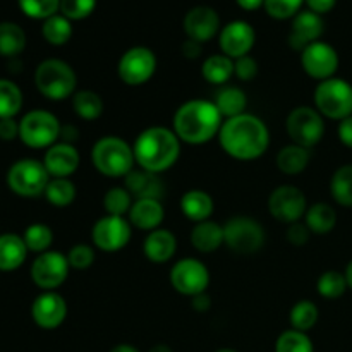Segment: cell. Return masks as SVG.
I'll return each instance as SVG.
<instances>
[{"instance_id":"6da1fadb","label":"cell","mask_w":352,"mask_h":352,"mask_svg":"<svg viewBox=\"0 0 352 352\" xmlns=\"http://www.w3.org/2000/svg\"><path fill=\"white\" fill-rule=\"evenodd\" d=\"M219 141L229 157L241 162H251L267 153L270 146V133L260 117L246 112L223 120Z\"/></svg>"},{"instance_id":"f6af8a7d","label":"cell","mask_w":352,"mask_h":352,"mask_svg":"<svg viewBox=\"0 0 352 352\" xmlns=\"http://www.w3.org/2000/svg\"><path fill=\"white\" fill-rule=\"evenodd\" d=\"M96 9V0H60V14L69 21H82Z\"/></svg>"},{"instance_id":"681fc988","label":"cell","mask_w":352,"mask_h":352,"mask_svg":"<svg viewBox=\"0 0 352 352\" xmlns=\"http://www.w3.org/2000/svg\"><path fill=\"white\" fill-rule=\"evenodd\" d=\"M0 138L6 141L19 138V122L14 119H0Z\"/></svg>"},{"instance_id":"7402d4cb","label":"cell","mask_w":352,"mask_h":352,"mask_svg":"<svg viewBox=\"0 0 352 352\" xmlns=\"http://www.w3.org/2000/svg\"><path fill=\"white\" fill-rule=\"evenodd\" d=\"M124 188L133 195L136 199H160L165 195V184L158 174H151V172L138 168V170H131L129 174L124 177Z\"/></svg>"},{"instance_id":"680465c9","label":"cell","mask_w":352,"mask_h":352,"mask_svg":"<svg viewBox=\"0 0 352 352\" xmlns=\"http://www.w3.org/2000/svg\"><path fill=\"white\" fill-rule=\"evenodd\" d=\"M344 275H346L347 287L352 289V260L349 261V265H347V268H346V272H344Z\"/></svg>"},{"instance_id":"f1b7e54d","label":"cell","mask_w":352,"mask_h":352,"mask_svg":"<svg viewBox=\"0 0 352 352\" xmlns=\"http://www.w3.org/2000/svg\"><path fill=\"white\" fill-rule=\"evenodd\" d=\"M311 160V153L308 148L299 146V144H287L277 153V167L278 170L287 175H298L306 170Z\"/></svg>"},{"instance_id":"3957f363","label":"cell","mask_w":352,"mask_h":352,"mask_svg":"<svg viewBox=\"0 0 352 352\" xmlns=\"http://www.w3.org/2000/svg\"><path fill=\"white\" fill-rule=\"evenodd\" d=\"M133 150L140 168L160 175L174 167L181 157V140L172 129L153 126L136 138Z\"/></svg>"},{"instance_id":"9a60e30c","label":"cell","mask_w":352,"mask_h":352,"mask_svg":"<svg viewBox=\"0 0 352 352\" xmlns=\"http://www.w3.org/2000/svg\"><path fill=\"white\" fill-rule=\"evenodd\" d=\"M133 226L124 217L105 215L93 226L91 241L95 248L105 253H117L129 244Z\"/></svg>"},{"instance_id":"60d3db41","label":"cell","mask_w":352,"mask_h":352,"mask_svg":"<svg viewBox=\"0 0 352 352\" xmlns=\"http://www.w3.org/2000/svg\"><path fill=\"white\" fill-rule=\"evenodd\" d=\"M275 352H315L308 333L299 330H285L275 342Z\"/></svg>"},{"instance_id":"74e56055","label":"cell","mask_w":352,"mask_h":352,"mask_svg":"<svg viewBox=\"0 0 352 352\" xmlns=\"http://www.w3.org/2000/svg\"><path fill=\"white\" fill-rule=\"evenodd\" d=\"M289 320H291V325L294 330H299V332H308L318 322V306L315 305L309 299H302V301H298L291 309V315H289Z\"/></svg>"},{"instance_id":"d6986e66","label":"cell","mask_w":352,"mask_h":352,"mask_svg":"<svg viewBox=\"0 0 352 352\" xmlns=\"http://www.w3.org/2000/svg\"><path fill=\"white\" fill-rule=\"evenodd\" d=\"M220 16L213 7L196 6L184 16V31L189 40L206 43L220 33Z\"/></svg>"},{"instance_id":"6f0895ef","label":"cell","mask_w":352,"mask_h":352,"mask_svg":"<svg viewBox=\"0 0 352 352\" xmlns=\"http://www.w3.org/2000/svg\"><path fill=\"white\" fill-rule=\"evenodd\" d=\"M110 352H140V351H138L134 346H131V344H119V346H116L113 349H110Z\"/></svg>"},{"instance_id":"2e32d148","label":"cell","mask_w":352,"mask_h":352,"mask_svg":"<svg viewBox=\"0 0 352 352\" xmlns=\"http://www.w3.org/2000/svg\"><path fill=\"white\" fill-rule=\"evenodd\" d=\"M301 65L309 78L325 81L333 78L339 69V54L332 45L325 41H315L301 52Z\"/></svg>"},{"instance_id":"7a4b0ae2","label":"cell","mask_w":352,"mask_h":352,"mask_svg":"<svg viewBox=\"0 0 352 352\" xmlns=\"http://www.w3.org/2000/svg\"><path fill=\"white\" fill-rule=\"evenodd\" d=\"M223 117L210 100H189L182 103L172 119V131L188 144H203L219 136Z\"/></svg>"},{"instance_id":"7dc6e473","label":"cell","mask_w":352,"mask_h":352,"mask_svg":"<svg viewBox=\"0 0 352 352\" xmlns=\"http://www.w3.org/2000/svg\"><path fill=\"white\" fill-rule=\"evenodd\" d=\"M258 72H260V65H258L256 58L251 57V55H244V57L234 60V74L241 81H253Z\"/></svg>"},{"instance_id":"816d5d0a","label":"cell","mask_w":352,"mask_h":352,"mask_svg":"<svg viewBox=\"0 0 352 352\" xmlns=\"http://www.w3.org/2000/svg\"><path fill=\"white\" fill-rule=\"evenodd\" d=\"M337 133H339V140L342 141L347 148H352V116L340 120Z\"/></svg>"},{"instance_id":"ab89813d","label":"cell","mask_w":352,"mask_h":352,"mask_svg":"<svg viewBox=\"0 0 352 352\" xmlns=\"http://www.w3.org/2000/svg\"><path fill=\"white\" fill-rule=\"evenodd\" d=\"M133 203V195L126 188H120V186L109 189L103 196V208H105L107 215L124 217L126 213H129Z\"/></svg>"},{"instance_id":"7c38bea8","label":"cell","mask_w":352,"mask_h":352,"mask_svg":"<svg viewBox=\"0 0 352 352\" xmlns=\"http://www.w3.org/2000/svg\"><path fill=\"white\" fill-rule=\"evenodd\" d=\"M69 260L60 251H45L31 265V278L41 291H55L69 277Z\"/></svg>"},{"instance_id":"8d00e7d4","label":"cell","mask_w":352,"mask_h":352,"mask_svg":"<svg viewBox=\"0 0 352 352\" xmlns=\"http://www.w3.org/2000/svg\"><path fill=\"white\" fill-rule=\"evenodd\" d=\"M330 192L336 203L352 208V165H342L337 168L330 181Z\"/></svg>"},{"instance_id":"ba28073f","label":"cell","mask_w":352,"mask_h":352,"mask_svg":"<svg viewBox=\"0 0 352 352\" xmlns=\"http://www.w3.org/2000/svg\"><path fill=\"white\" fill-rule=\"evenodd\" d=\"M60 131L58 119L47 110H31L19 120V140L34 150L54 146L60 138Z\"/></svg>"},{"instance_id":"11a10c76","label":"cell","mask_w":352,"mask_h":352,"mask_svg":"<svg viewBox=\"0 0 352 352\" xmlns=\"http://www.w3.org/2000/svg\"><path fill=\"white\" fill-rule=\"evenodd\" d=\"M236 2L241 9L248 10V12H253V10H258L265 6V0H236Z\"/></svg>"},{"instance_id":"52a82bcc","label":"cell","mask_w":352,"mask_h":352,"mask_svg":"<svg viewBox=\"0 0 352 352\" xmlns=\"http://www.w3.org/2000/svg\"><path fill=\"white\" fill-rule=\"evenodd\" d=\"M50 174L43 162L34 158H23L10 165L7 172V186L10 191L23 198H36L43 195L50 182Z\"/></svg>"},{"instance_id":"ee69618b","label":"cell","mask_w":352,"mask_h":352,"mask_svg":"<svg viewBox=\"0 0 352 352\" xmlns=\"http://www.w3.org/2000/svg\"><path fill=\"white\" fill-rule=\"evenodd\" d=\"M305 0H265L263 9L270 17L277 21L294 19L299 12Z\"/></svg>"},{"instance_id":"5b68a950","label":"cell","mask_w":352,"mask_h":352,"mask_svg":"<svg viewBox=\"0 0 352 352\" xmlns=\"http://www.w3.org/2000/svg\"><path fill=\"white\" fill-rule=\"evenodd\" d=\"M34 85L45 98L60 102L76 93L78 76L65 60L47 58L40 62L34 71Z\"/></svg>"},{"instance_id":"5bb4252c","label":"cell","mask_w":352,"mask_h":352,"mask_svg":"<svg viewBox=\"0 0 352 352\" xmlns=\"http://www.w3.org/2000/svg\"><path fill=\"white\" fill-rule=\"evenodd\" d=\"M170 284L179 294L195 298L206 292L210 284V272L206 265L196 258H182L172 267Z\"/></svg>"},{"instance_id":"4316f807","label":"cell","mask_w":352,"mask_h":352,"mask_svg":"<svg viewBox=\"0 0 352 352\" xmlns=\"http://www.w3.org/2000/svg\"><path fill=\"white\" fill-rule=\"evenodd\" d=\"M191 244L199 253H213L222 244H226L223 243V226L213 220L195 223L191 230Z\"/></svg>"},{"instance_id":"8992f818","label":"cell","mask_w":352,"mask_h":352,"mask_svg":"<svg viewBox=\"0 0 352 352\" xmlns=\"http://www.w3.org/2000/svg\"><path fill=\"white\" fill-rule=\"evenodd\" d=\"M315 107L332 120L347 119L352 116V85L340 78L320 81L315 89Z\"/></svg>"},{"instance_id":"30bf717a","label":"cell","mask_w":352,"mask_h":352,"mask_svg":"<svg viewBox=\"0 0 352 352\" xmlns=\"http://www.w3.org/2000/svg\"><path fill=\"white\" fill-rule=\"evenodd\" d=\"M223 243L237 254H253L265 244V230L251 217H234L223 226Z\"/></svg>"},{"instance_id":"db71d44e","label":"cell","mask_w":352,"mask_h":352,"mask_svg":"<svg viewBox=\"0 0 352 352\" xmlns=\"http://www.w3.org/2000/svg\"><path fill=\"white\" fill-rule=\"evenodd\" d=\"M191 305H192V308L196 309V311L203 313V311H206V309L210 308L212 301H210V296H206V292H203V294L195 296V298H192Z\"/></svg>"},{"instance_id":"83f0119b","label":"cell","mask_w":352,"mask_h":352,"mask_svg":"<svg viewBox=\"0 0 352 352\" xmlns=\"http://www.w3.org/2000/svg\"><path fill=\"white\" fill-rule=\"evenodd\" d=\"M213 103L219 109V112L222 113V117L232 119V117L246 113L248 98L246 93L241 88H237V86H222L217 91Z\"/></svg>"},{"instance_id":"f35d334b","label":"cell","mask_w":352,"mask_h":352,"mask_svg":"<svg viewBox=\"0 0 352 352\" xmlns=\"http://www.w3.org/2000/svg\"><path fill=\"white\" fill-rule=\"evenodd\" d=\"M23 239L26 243L28 251H33V253H45V251H50L52 243H54V232L45 223H31L30 227H26L23 234Z\"/></svg>"},{"instance_id":"44dd1931","label":"cell","mask_w":352,"mask_h":352,"mask_svg":"<svg viewBox=\"0 0 352 352\" xmlns=\"http://www.w3.org/2000/svg\"><path fill=\"white\" fill-rule=\"evenodd\" d=\"M79 162L81 160L74 144L64 141L48 148L43 157V165L50 177H69L78 170Z\"/></svg>"},{"instance_id":"ffe728a7","label":"cell","mask_w":352,"mask_h":352,"mask_svg":"<svg viewBox=\"0 0 352 352\" xmlns=\"http://www.w3.org/2000/svg\"><path fill=\"white\" fill-rule=\"evenodd\" d=\"M323 31H325V23L320 14L313 10H301L298 16L292 19L291 33H289V45L292 50L302 52L308 45L320 41Z\"/></svg>"},{"instance_id":"4dcf8cb0","label":"cell","mask_w":352,"mask_h":352,"mask_svg":"<svg viewBox=\"0 0 352 352\" xmlns=\"http://www.w3.org/2000/svg\"><path fill=\"white\" fill-rule=\"evenodd\" d=\"M203 78L217 86H223L234 76V60L223 54L210 55L201 65Z\"/></svg>"},{"instance_id":"bcb514c9","label":"cell","mask_w":352,"mask_h":352,"mask_svg":"<svg viewBox=\"0 0 352 352\" xmlns=\"http://www.w3.org/2000/svg\"><path fill=\"white\" fill-rule=\"evenodd\" d=\"M67 260L71 268L76 270H86L95 263V250L89 244H74L69 250Z\"/></svg>"},{"instance_id":"e575fe53","label":"cell","mask_w":352,"mask_h":352,"mask_svg":"<svg viewBox=\"0 0 352 352\" xmlns=\"http://www.w3.org/2000/svg\"><path fill=\"white\" fill-rule=\"evenodd\" d=\"M41 34L47 40V43L54 45V47H62L72 36V21L62 16L60 12L55 14V16L43 21V24H41Z\"/></svg>"},{"instance_id":"603a6c76","label":"cell","mask_w":352,"mask_h":352,"mask_svg":"<svg viewBox=\"0 0 352 352\" xmlns=\"http://www.w3.org/2000/svg\"><path fill=\"white\" fill-rule=\"evenodd\" d=\"M129 222L140 230H157L160 229V223L164 222L165 210L160 199H134L133 206L129 210Z\"/></svg>"},{"instance_id":"4fadbf2b","label":"cell","mask_w":352,"mask_h":352,"mask_svg":"<svg viewBox=\"0 0 352 352\" xmlns=\"http://www.w3.org/2000/svg\"><path fill=\"white\" fill-rule=\"evenodd\" d=\"M306 210H308V201H306L305 192L296 186H278L268 196V212L278 222L289 223V226L301 222L302 217L306 215Z\"/></svg>"},{"instance_id":"9f6ffc18","label":"cell","mask_w":352,"mask_h":352,"mask_svg":"<svg viewBox=\"0 0 352 352\" xmlns=\"http://www.w3.org/2000/svg\"><path fill=\"white\" fill-rule=\"evenodd\" d=\"M60 136L64 138V143H71L72 144V141H74L76 136H78V129H76V127H72V126L62 127Z\"/></svg>"},{"instance_id":"f907efd6","label":"cell","mask_w":352,"mask_h":352,"mask_svg":"<svg viewBox=\"0 0 352 352\" xmlns=\"http://www.w3.org/2000/svg\"><path fill=\"white\" fill-rule=\"evenodd\" d=\"M305 3L308 6L309 10L323 16V14L330 12L336 7L337 0H305Z\"/></svg>"},{"instance_id":"b9f144b4","label":"cell","mask_w":352,"mask_h":352,"mask_svg":"<svg viewBox=\"0 0 352 352\" xmlns=\"http://www.w3.org/2000/svg\"><path fill=\"white\" fill-rule=\"evenodd\" d=\"M316 289H318V294L322 298L339 299L347 289L346 275L337 270L325 272V274L320 275L318 282H316Z\"/></svg>"},{"instance_id":"d4e9b609","label":"cell","mask_w":352,"mask_h":352,"mask_svg":"<svg viewBox=\"0 0 352 352\" xmlns=\"http://www.w3.org/2000/svg\"><path fill=\"white\" fill-rule=\"evenodd\" d=\"M213 198L203 189H191L181 198V210L184 217L191 222L199 223L210 220L213 213Z\"/></svg>"},{"instance_id":"e0dca14e","label":"cell","mask_w":352,"mask_h":352,"mask_svg":"<svg viewBox=\"0 0 352 352\" xmlns=\"http://www.w3.org/2000/svg\"><path fill=\"white\" fill-rule=\"evenodd\" d=\"M254 41H256L254 28L250 23L241 19L230 21L219 33L220 50L232 60L244 57V55H250V52L254 47Z\"/></svg>"},{"instance_id":"9c48e42d","label":"cell","mask_w":352,"mask_h":352,"mask_svg":"<svg viewBox=\"0 0 352 352\" xmlns=\"http://www.w3.org/2000/svg\"><path fill=\"white\" fill-rule=\"evenodd\" d=\"M285 131L292 143L309 150L322 141L325 134V120L322 113L313 107H296L285 120Z\"/></svg>"},{"instance_id":"d590c367","label":"cell","mask_w":352,"mask_h":352,"mask_svg":"<svg viewBox=\"0 0 352 352\" xmlns=\"http://www.w3.org/2000/svg\"><path fill=\"white\" fill-rule=\"evenodd\" d=\"M23 109V91L9 79H0V119H14Z\"/></svg>"},{"instance_id":"ac0fdd59","label":"cell","mask_w":352,"mask_h":352,"mask_svg":"<svg viewBox=\"0 0 352 352\" xmlns=\"http://www.w3.org/2000/svg\"><path fill=\"white\" fill-rule=\"evenodd\" d=\"M33 322L43 330H55L67 318V302L58 292L43 291L31 306Z\"/></svg>"},{"instance_id":"484cf974","label":"cell","mask_w":352,"mask_h":352,"mask_svg":"<svg viewBox=\"0 0 352 352\" xmlns=\"http://www.w3.org/2000/svg\"><path fill=\"white\" fill-rule=\"evenodd\" d=\"M28 248L23 236L2 234L0 236V272H14L26 261Z\"/></svg>"},{"instance_id":"836d02e7","label":"cell","mask_w":352,"mask_h":352,"mask_svg":"<svg viewBox=\"0 0 352 352\" xmlns=\"http://www.w3.org/2000/svg\"><path fill=\"white\" fill-rule=\"evenodd\" d=\"M43 195L55 208H67L76 199V186L69 177H52Z\"/></svg>"},{"instance_id":"f546056e","label":"cell","mask_w":352,"mask_h":352,"mask_svg":"<svg viewBox=\"0 0 352 352\" xmlns=\"http://www.w3.org/2000/svg\"><path fill=\"white\" fill-rule=\"evenodd\" d=\"M305 223L311 230V234L325 236V234L332 232L333 227H336L337 213L333 206H330L329 203H315V205H311L306 210Z\"/></svg>"},{"instance_id":"94428289","label":"cell","mask_w":352,"mask_h":352,"mask_svg":"<svg viewBox=\"0 0 352 352\" xmlns=\"http://www.w3.org/2000/svg\"><path fill=\"white\" fill-rule=\"evenodd\" d=\"M217 352H237V351H234V349H219Z\"/></svg>"},{"instance_id":"7bdbcfd3","label":"cell","mask_w":352,"mask_h":352,"mask_svg":"<svg viewBox=\"0 0 352 352\" xmlns=\"http://www.w3.org/2000/svg\"><path fill=\"white\" fill-rule=\"evenodd\" d=\"M24 16L31 19H48L60 12V0H17Z\"/></svg>"},{"instance_id":"91938a15","label":"cell","mask_w":352,"mask_h":352,"mask_svg":"<svg viewBox=\"0 0 352 352\" xmlns=\"http://www.w3.org/2000/svg\"><path fill=\"white\" fill-rule=\"evenodd\" d=\"M148 352H172V349L168 346H165V344H157V346L151 347Z\"/></svg>"},{"instance_id":"d6a6232c","label":"cell","mask_w":352,"mask_h":352,"mask_svg":"<svg viewBox=\"0 0 352 352\" xmlns=\"http://www.w3.org/2000/svg\"><path fill=\"white\" fill-rule=\"evenodd\" d=\"M72 109L76 116L85 120H95L103 113V100L102 96L91 89H79L72 95Z\"/></svg>"},{"instance_id":"277c9868","label":"cell","mask_w":352,"mask_h":352,"mask_svg":"<svg viewBox=\"0 0 352 352\" xmlns=\"http://www.w3.org/2000/svg\"><path fill=\"white\" fill-rule=\"evenodd\" d=\"M91 164L105 177H126L134 168L133 146L117 136H103L93 144Z\"/></svg>"},{"instance_id":"cb8c5ba5","label":"cell","mask_w":352,"mask_h":352,"mask_svg":"<svg viewBox=\"0 0 352 352\" xmlns=\"http://www.w3.org/2000/svg\"><path fill=\"white\" fill-rule=\"evenodd\" d=\"M177 251V239L168 229L151 230L143 243V253L151 263H167Z\"/></svg>"},{"instance_id":"1f68e13d","label":"cell","mask_w":352,"mask_h":352,"mask_svg":"<svg viewBox=\"0 0 352 352\" xmlns=\"http://www.w3.org/2000/svg\"><path fill=\"white\" fill-rule=\"evenodd\" d=\"M26 48V33L16 23H0V55L17 57Z\"/></svg>"},{"instance_id":"f5cc1de1","label":"cell","mask_w":352,"mask_h":352,"mask_svg":"<svg viewBox=\"0 0 352 352\" xmlns=\"http://www.w3.org/2000/svg\"><path fill=\"white\" fill-rule=\"evenodd\" d=\"M182 54L188 58H196L201 54V43H198V41L195 40H189L188 38V40L182 43Z\"/></svg>"},{"instance_id":"8fae6325","label":"cell","mask_w":352,"mask_h":352,"mask_svg":"<svg viewBox=\"0 0 352 352\" xmlns=\"http://www.w3.org/2000/svg\"><path fill=\"white\" fill-rule=\"evenodd\" d=\"M157 71V57L148 47H133L126 50L117 64V74L127 86H141L150 81Z\"/></svg>"},{"instance_id":"c3c4849f","label":"cell","mask_w":352,"mask_h":352,"mask_svg":"<svg viewBox=\"0 0 352 352\" xmlns=\"http://www.w3.org/2000/svg\"><path fill=\"white\" fill-rule=\"evenodd\" d=\"M309 236H311V230H309L308 226L302 222L291 223L287 229V234H285V237H287L289 243L296 248H301V246H305V244H308Z\"/></svg>"}]
</instances>
